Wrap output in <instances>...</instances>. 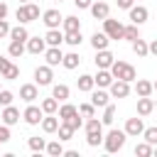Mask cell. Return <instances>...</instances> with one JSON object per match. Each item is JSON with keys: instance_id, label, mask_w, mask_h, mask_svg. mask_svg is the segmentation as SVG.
Returning a JSON list of instances; mask_svg holds the SVG:
<instances>
[{"instance_id": "b9f144b4", "label": "cell", "mask_w": 157, "mask_h": 157, "mask_svg": "<svg viewBox=\"0 0 157 157\" xmlns=\"http://www.w3.org/2000/svg\"><path fill=\"white\" fill-rule=\"evenodd\" d=\"M86 142L88 147H98L103 142V132H86Z\"/></svg>"}, {"instance_id": "1f68e13d", "label": "cell", "mask_w": 157, "mask_h": 157, "mask_svg": "<svg viewBox=\"0 0 157 157\" xmlns=\"http://www.w3.org/2000/svg\"><path fill=\"white\" fill-rule=\"evenodd\" d=\"M103 125H113V120H115V105L113 103H108L105 108H103Z\"/></svg>"}, {"instance_id": "681fc988", "label": "cell", "mask_w": 157, "mask_h": 157, "mask_svg": "<svg viewBox=\"0 0 157 157\" xmlns=\"http://www.w3.org/2000/svg\"><path fill=\"white\" fill-rule=\"evenodd\" d=\"M74 5H76L78 10H88V7L93 5V0H74Z\"/></svg>"}, {"instance_id": "60d3db41", "label": "cell", "mask_w": 157, "mask_h": 157, "mask_svg": "<svg viewBox=\"0 0 157 157\" xmlns=\"http://www.w3.org/2000/svg\"><path fill=\"white\" fill-rule=\"evenodd\" d=\"M56 132H59V140H71V135H74V128H71L69 123H61Z\"/></svg>"}, {"instance_id": "3957f363", "label": "cell", "mask_w": 157, "mask_h": 157, "mask_svg": "<svg viewBox=\"0 0 157 157\" xmlns=\"http://www.w3.org/2000/svg\"><path fill=\"white\" fill-rule=\"evenodd\" d=\"M37 17H39V7H37L34 2H25V5H20V7H17V20H20V25L34 22Z\"/></svg>"}, {"instance_id": "5bb4252c", "label": "cell", "mask_w": 157, "mask_h": 157, "mask_svg": "<svg viewBox=\"0 0 157 157\" xmlns=\"http://www.w3.org/2000/svg\"><path fill=\"white\" fill-rule=\"evenodd\" d=\"M0 118H2V123H5V125H15V123H20V110L10 103V105H5V108H2Z\"/></svg>"}, {"instance_id": "680465c9", "label": "cell", "mask_w": 157, "mask_h": 157, "mask_svg": "<svg viewBox=\"0 0 157 157\" xmlns=\"http://www.w3.org/2000/svg\"><path fill=\"white\" fill-rule=\"evenodd\" d=\"M155 108H157V98H155Z\"/></svg>"}, {"instance_id": "d4e9b609", "label": "cell", "mask_w": 157, "mask_h": 157, "mask_svg": "<svg viewBox=\"0 0 157 157\" xmlns=\"http://www.w3.org/2000/svg\"><path fill=\"white\" fill-rule=\"evenodd\" d=\"M10 39L27 42V39H29V32H27V27H25V25H17V27H12V29H10Z\"/></svg>"}, {"instance_id": "9c48e42d", "label": "cell", "mask_w": 157, "mask_h": 157, "mask_svg": "<svg viewBox=\"0 0 157 157\" xmlns=\"http://www.w3.org/2000/svg\"><path fill=\"white\" fill-rule=\"evenodd\" d=\"M93 81H96L98 88H110V83L115 81V76L110 74V69H98V74L93 76Z\"/></svg>"}, {"instance_id": "4dcf8cb0", "label": "cell", "mask_w": 157, "mask_h": 157, "mask_svg": "<svg viewBox=\"0 0 157 157\" xmlns=\"http://www.w3.org/2000/svg\"><path fill=\"white\" fill-rule=\"evenodd\" d=\"M64 42H66V44H71V47H78V44L83 42L81 29H78V32H64Z\"/></svg>"}, {"instance_id": "7a4b0ae2", "label": "cell", "mask_w": 157, "mask_h": 157, "mask_svg": "<svg viewBox=\"0 0 157 157\" xmlns=\"http://www.w3.org/2000/svg\"><path fill=\"white\" fill-rule=\"evenodd\" d=\"M110 74H113L115 78H123V81H135V78H137L135 66H132V64H128V61H113Z\"/></svg>"}, {"instance_id": "7c38bea8", "label": "cell", "mask_w": 157, "mask_h": 157, "mask_svg": "<svg viewBox=\"0 0 157 157\" xmlns=\"http://www.w3.org/2000/svg\"><path fill=\"white\" fill-rule=\"evenodd\" d=\"M93 61H96L98 69H110L113 61H115V56H113L108 49H101V52H96V59H93Z\"/></svg>"}, {"instance_id": "9a60e30c", "label": "cell", "mask_w": 157, "mask_h": 157, "mask_svg": "<svg viewBox=\"0 0 157 157\" xmlns=\"http://www.w3.org/2000/svg\"><path fill=\"white\" fill-rule=\"evenodd\" d=\"M130 137H137V135H142V130H145V125H142V118H128V123H125V128H123Z\"/></svg>"}, {"instance_id": "c3c4849f", "label": "cell", "mask_w": 157, "mask_h": 157, "mask_svg": "<svg viewBox=\"0 0 157 157\" xmlns=\"http://www.w3.org/2000/svg\"><path fill=\"white\" fill-rule=\"evenodd\" d=\"M10 29H12V27L7 25V20H0V39H2V37H10Z\"/></svg>"}, {"instance_id": "74e56055", "label": "cell", "mask_w": 157, "mask_h": 157, "mask_svg": "<svg viewBox=\"0 0 157 157\" xmlns=\"http://www.w3.org/2000/svg\"><path fill=\"white\" fill-rule=\"evenodd\" d=\"M140 37V32H137V25H128L125 29H123V39H128V42H135Z\"/></svg>"}, {"instance_id": "277c9868", "label": "cell", "mask_w": 157, "mask_h": 157, "mask_svg": "<svg viewBox=\"0 0 157 157\" xmlns=\"http://www.w3.org/2000/svg\"><path fill=\"white\" fill-rule=\"evenodd\" d=\"M123 29H125V25H123L120 20H110V15L103 20V32H105L110 39H123Z\"/></svg>"}, {"instance_id": "484cf974", "label": "cell", "mask_w": 157, "mask_h": 157, "mask_svg": "<svg viewBox=\"0 0 157 157\" xmlns=\"http://www.w3.org/2000/svg\"><path fill=\"white\" fill-rule=\"evenodd\" d=\"M64 32H78L81 29V20L78 17H74V15H69V17H64Z\"/></svg>"}, {"instance_id": "4fadbf2b", "label": "cell", "mask_w": 157, "mask_h": 157, "mask_svg": "<svg viewBox=\"0 0 157 157\" xmlns=\"http://www.w3.org/2000/svg\"><path fill=\"white\" fill-rule=\"evenodd\" d=\"M155 110V98H150V96H137V115H150Z\"/></svg>"}, {"instance_id": "8d00e7d4", "label": "cell", "mask_w": 157, "mask_h": 157, "mask_svg": "<svg viewBox=\"0 0 157 157\" xmlns=\"http://www.w3.org/2000/svg\"><path fill=\"white\" fill-rule=\"evenodd\" d=\"M27 145H29V150H32V152H42V150H47L44 137H29V140H27Z\"/></svg>"}, {"instance_id": "ee69618b", "label": "cell", "mask_w": 157, "mask_h": 157, "mask_svg": "<svg viewBox=\"0 0 157 157\" xmlns=\"http://www.w3.org/2000/svg\"><path fill=\"white\" fill-rule=\"evenodd\" d=\"M142 137L155 147V145H157V128H145V130H142Z\"/></svg>"}, {"instance_id": "603a6c76", "label": "cell", "mask_w": 157, "mask_h": 157, "mask_svg": "<svg viewBox=\"0 0 157 157\" xmlns=\"http://www.w3.org/2000/svg\"><path fill=\"white\" fill-rule=\"evenodd\" d=\"M76 86H78V91H83V93H91V91H93V86H96V81H93V76H88V74H81V76H78V81H76Z\"/></svg>"}, {"instance_id": "836d02e7", "label": "cell", "mask_w": 157, "mask_h": 157, "mask_svg": "<svg viewBox=\"0 0 157 157\" xmlns=\"http://www.w3.org/2000/svg\"><path fill=\"white\" fill-rule=\"evenodd\" d=\"M152 152H155V147H152L147 140H145V142H140V145H135V155H137V157H150Z\"/></svg>"}, {"instance_id": "db71d44e", "label": "cell", "mask_w": 157, "mask_h": 157, "mask_svg": "<svg viewBox=\"0 0 157 157\" xmlns=\"http://www.w3.org/2000/svg\"><path fill=\"white\" fill-rule=\"evenodd\" d=\"M5 17H7V5L0 2V20H5Z\"/></svg>"}, {"instance_id": "4316f807", "label": "cell", "mask_w": 157, "mask_h": 157, "mask_svg": "<svg viewBox=\"0 0 157 157\" xmlns=\"http://www.w3.org/2000/svg\"><path fill=\"white\" fill-rule=\"evenodd\" d=\"M132 52H135L137 56H147V54H150V44H147L145 39H140V37H137V39L132 42Z\"/></svg>"}, {"instance_id": "f907efd6", "label": "cell", "mask_w": 157, "mask_h": 157, "mask_svg": "<svg viewBox=\"0 0 157 157\" xmlns=\"http://www.w3.org/2000/svg\"><path fill=\"white\" fill-rule=\"evenodd\" d=\"M118 7H123V10H130V7H132V0H118Z\"/></svg>"}, {"instance_id": "f35d334b", "label": "cell", "mask_w": 157, "mask_h": 157, "mask_svg": "<svg viewBox=\"0 0 157 157\" xmlns=\"http://www.w3.org/2000/svg\"><path fill=\"white\" fill-rule=\"evenodd\" d=\"M0 76H2V78H5V81H15V78H17V76H20V69H17V66H15V64H12V61H10V66H7V69H5V71H2V74H0Z\"/></svg>"}, {"instance_id": "9f6ffc18", "label": "cell", "mask_w": 157, "mask_h": 157, "mask_svg": "<svg viewBox=\"0 0 157 157\" xmlns=\"http://www.w3.org/2000/svg\"><path fill=\"white\" fill-rule=\"evenodd\" d=\"M152 83H155V91H157V78H155V81H152Z\"/></svg>"}, {"instance_id": "7dc6e473", "label": "cell", "mask_w": 157, "mask_h": 157, "mask_svg": "<svg viewBox=\"0 0 157 157\" xmlns=\"http://www.w3.org/2000/svg\"><path fill=\"white\" fill-rule=\"evenodd\" d=\"M10 140V125H0V145H5Z\"/></svg>"}, {"instance_id": "d6986e66", "label": "cell", "mask_w": 157, "mask_h": 157, "mask_svg": "<svg viewBox=\"0 0 157 157\" xmlns=\"http://www.w3.org/2000/svg\"><path fill=\"white\" fill-rule=\"evenodd\" d=\"M44 59H47V64H49V66H59V64L64 61V54H61V49H59V47H49V49L44 52Z\"/></svg>"}, {"instance_id": "bcb514c9", "label": "cell", "mask_w": 157, "mask_h": 157, "mask_svg": "<svg viewBox=\"0 0 157 157\" xmlns=\"http://www.w3.org/2000/svg\"><path fill=\"white\" fill-rule=\"evenodd\" d=\"M61 123H69L74 130H78V128H81V118H78V113H76V115H71V118H66V120H61Z\"/></svg>"}, {"instance_id": "ab89813d", "label": "cell", "mask_w": 157, "mask_h": 157, "mask_svg": "<svg viewBox=\"0 0 157 157\" xmlns=\"http://www.w3.org/2000/svg\"><path fill=\"white\" fill-rule=\"evenodd\" d=\"M47 152H49L52 157H61V155H64V147H61V140H54V142H49V145H47Z\"/></svg>"}, {"instance_id": "8992f818", "label": "cell", "mask_w": 157, "mask_h": 157, "mask_svg": "<svg viewBox=\"0 0 157 157\" xmlns=\"http://www.w3.org/2000/svg\"><path fill=\"white\" fill-rule=\"evenodd\" d=\"M110 96H113V98H128V96H130V81L115 78V81L110 83Z\"/></svg>"}, {"instance_id": "7bdbcfd3", "label": "cell", "mask_w": 157, "mask_h": 157, "mask_svg": "<svg viewBox=\"0 0 157 157\" xmlns=\"http://www.w3.org/2000/svg\"><path fill=\"white\" fill-rule=\"evenodd\" d=\"M78 113H81L83 118H93V115H96V105H93V103H81V105H78Z\"/></svg>"}, {"instance_id": "d590c367", "label": "cell", "mask_w": 157, "mask_h": 157, "mask_svg": "<svg viewBox=\"0 0 157 157\" xmlns=\"http://www.w3.org/2000/svg\"><path fill=\"white\" fill-rule=\"evenodd\" d=\"M76 113H78V108L71 105V103H64V105L59 108V118H61V120H66V118H71V115H76Z\"/></svg>"}, {"instance_id": "11a10c76", "label": "cell", "mask_w": 157, "mask_h": 157, "mask_svg": "<svg viewBox=\"0 0 157 157\" xmlns=\"http://www.w3.org/2000/svg\"><path fill=\"white\" fill-rule=\"evenodd\" d=\"M25 2H32V0H20V5H25Z\"/></svg>"}, {"instance_id": "44dd1931", "label": "cell", "mask_w": 157, "mask_h": 157, "mask_svg": "<svg viewBox=\"0 0 157 157\" xmlns=\"http://www.w3.org/2000/svg\"><path fill=\"white\" fill-rule=\"evenodd\" d=\"M59 118H54V113H47V118H42V130L44 132H56L59 130Z\"/></svg>"}, {"instance_id": "5b68a950", "label": "cell", "mask_w": 157, "mask_h": 157, "mask_svg": "<svg viewBox=\"0 0 157 157\" xmlns=\"http://www.w3.org/2000/svg\"><path fill=\"white\" fill-rule=\"evenodd\" d=\"M22 118H25V123H27V125H39V123H42V118H44V110H42V105L37 108V105H32V103H29V105L25 108Z\"/></svg>"}, {"instance_id": "d6a6232c", "label": "cell", "mask_w": 157, "mask_h": 157, "mask_svg": "<svg viewBox=\"0 0 157 157\" xmlns=\"http://www.w3.org/2000/svg\"><path fill=\"white\" fill-rule=\"evenodd\" d=\"M86 132H103V120H98L96 115L86 120Z\"/></svg>"}, {"instance_id": "94428289", "label": "cell", "mask_w": 157, "mask_h": 157, "mask_svg": "<svg viewBox=\"0 0 157 157\" xmlns=\"http://www.w3.org/2000/svg\"><path fill=\"white\" fill-rule=\"evenodd\" d=\"M0 91H2V88H0Z\"/></svg>"}, {"instance_id": "f1b7e54d", "label": "cell", "mask_w": 157, "mask_h": 157, "mask_svg": "<svg viewBox=\"0 0 157 157\" xmlns=\"http://www.w3.org/2000/svg\"><path fill=\"white\" fill-rule=\"evenodd\" d=\"M69 93H71V91H69V86H66V83H56V86L52 88V96H54L56 101H66V98H69Z\"/></svg>"}, {"instance_id": "83f0119b", "label": "cell", "mask_w": 157, "mask_h": 157, "mask_svg": "<svg viewBox=\"0 0 157 157\" xmlns=\"http://www.w3.org/2000/svg\"><path fill=\"white\" fill-rule=\"evenodd\" d=\"M7 54H10V56H15V59H20V56L25 54V42L12 39V42H10V47H7Z\"/></svg>"}, {"instance_id": "2e32d148", "label": "cell", "mask_w": 157, "mask_h": 157, "mask_svg": "<svg viewBox=\"0 0 157 157\" xmlns=\"http://www.w3.org/2000/svg\"><path fill=\"white\" fill-rule=\"evenodd\" d=\"M27 52H29V54H44V52H47V39H42V37H29V39H27Z\"/></svg>"}, {"instance_id": "f546056e", "label": "cell", "mask_w": 157, "mask_h": 157, "mask_svg": "<svg viewBox=\"0 0 157 157\" xmlns=\"http://www.w3.org/2000/svg\"><path fill=\"white\" fill-rule=\"evenodd\" d=\"M64 69H76L78 64H81V56L76 54V52H71V54H64Z\"/></svg>"}, {"instance_id": "816d5d0a", "label": "cell", "mask_w": 157, "mask_h": 157, "mask_svg": "<svg viewBox=\"0 0 157 157\" xmlns=\"http://www.w3.org/2000/svg\"><path fill=\"white\" fill-rule=\"evenodd\" d=\"M7 66H10V59H5V56L0 54V74H2V71H5Z\"/></svg>"}, {"instance_id": "f6af8a7d", "label": "cell", "mask_w": 157, "mask_h": 157, "mask_svg": "<svg viewBox=\"0 0 157 157\" xmlns=\"http://www.w3.org/2000/svg\"><path fill=\"white\" fill-rule=\"evenodd\" d=\"M12 98H15V96H12V91H5V88L0 91V105H2V108H5V105H10V103H12Z\"/></svg>"}, {"instance_id": "7402d4cb", "label": "cell", "mask_w": 157, "mask_h": 157, "mask_svg": "<svg viewBox=\"0 0 157 157\" xmlns=\"http://www.w3.org/2000/svg\"><path fill=\"white\" fill-rule=\"evenodd\" d=\"M44 39H47L49 47H61V42H64V32H59V27H56V29H49V32L44 34Z\"/></svg>"}, {"instance_id": "cb8c5ba5", "label": "cell", "mask_w": 157, "mask_h": 157, "mask_svg": "<svg viewBox=\"0 0 157 157\" xmlns=\"http://www.w3.org/2000/svg\"><path fill=\"white\" fill-rule=\"evenodd\" d=\"M152 91H155V83H152V81L137 78V83H135V93H137V96H152Z\"/></svg>"}, {"instance_id": "91938a15", "label": "cell", "mask_w": 157, "mask_h": 157, "mask_svg": "<svg viewBox=\"0 0 157 157\" xmlns=\"http://www.w3.org/2000/svg\"><path fill=\"white\" fill-rule=\"evenodd\" d=\"M59 2H61V0H59Z\"/></svg>"}, {"instance_id": "ba28073f", "label": "cell", "mask_w": 157, "mask_h": 157, "mask_svg": "<svg viewBox=\"0 0 157 157\" xmlns=\"http://www.w3.org/2000/svg\"><path fill=\"white\" fill-rule=\"evenodd\" d=\"M42 20H44V25H47L49 29H56V27H59V25L64 22L61 12H59V10H54V7H52V10H47V12L42 15Z\"/></svg>"}, {"instance_id": "30bf717a", "label": "cell", "mask_w": 157, "mask_h": 157, "mask_svg": "<svg viewBox=\"0 0 157 157\" xmlns=\"http://www.w3.org/2000/svg\"><path fill=\"white\" fill-rule=\"evenodd\" d=\"M88 10H91V15H93L96 20H105V17L110 15V7H108V2H105V0H96Z\"/></svg>"}, {"instance_id": "f5cc1de1", "label": "cell", "mask_w": 157, "mask_h": 157, "mask_svg": "<svg viewBox=\"0 0 157 157\" xmlns=\"http://www.w3.org/2000/svg\"><path fill=\"white\" fill-rule=\"evenodd\" d=\"M150 54H152V56H157V39H152V42H150Z\"/></svg>"}, {"instance_id": "6f0895ef", "label": "cell", "mask_w": 157, "mask_h": 157, "mask_svg": "<svg viewBox=\"0 0 157 157\" xmlns=\"http://www.w3.org/2000/svg\"><path fill=\"white\" fill-rule=\"evenodd\" d=\"M152 155H157V145H155V152H152Z\"/></svg>"}, {"instance_id": "e575fe53", "label": "cell", "mask_w": 157, "mask_h": 157, "mask_svg": "<svg viewBox=\"0 0 157 157\" xmlns=\"http://www.w3.org/2000/svg\"><path fill=\"white\" fill-rule=\"evenodd\" d=\"M42 110H44V113H56V110H59V101H56L54 96H52V98H44V101H42Z\"/></svg>"}, {"instance_id": "8fae6325", "label": "cell", "mask_w": 157, "mask_h": 157, "mask_svg": "<svg viewBox=\"0 0 157 157\" xmlns=\"http://www.w3.org/2000/svg\"><path fill=\"white\" fill-rule=\"evenodd\" d=\"M128 12H130V20H132V25H142V22H147V17H150L147 7H142V5H132Z\"/></svg>"}, {"instance_id": "ac0fdd59", "label": "cell", "mask_w": 157, "mask_h": 157, "mask_svg": "<svg viewBox=\"0 0 157 157\" xmlns=\"http://www.w3.org/2000/svg\"><path fill=\"white\" fill-rule=\"evenodd\" d=\"M108 42H110V37H108L105 32H93V34H91V47H93L96 52L108 49Z\"/></svg>"}, {"instance_id": "6da1fadb", "label": "cell", "mask_w": 157, "mask_h": 157, "mask_svg": "<svg viewBox=\"0 0 157 157\" xmlns=\"http://www.w3.org/2000/svg\"><path fill=\"white\" fill-rule=\"evenodd\" d=\"M125 137H128L125 130H110V132L103 137V147H105V152H118V150H123Z\"/></svg>"}, {"instance_id": "e0dca14e", "label": "cell", "mask_w": 157, "mask_h": 157, "mask_svg": "<svg viewBox=\"0 0 157 157\" xmlns=\"http://www.w3.org/2000/svg\"><path fill=\"white\" fill-rule=\"evenodd\" d=\"M20 98H22V101H27V103L37 101V98H39L37 83H25V86H20Z\"/></svg>"}, {"instance_id": "52a82bcc", "label": "cell", "mask_w": 157, "mask_h": 157, "mask_svg": "<svg viewBox=\"0 0 157 157\" xmlns=\"http://www.w3.org/2000/svg\"><path fill=\"white\" fill-rule=\"evenodd\" d=\"M52 78H54V74H52V66H49V64L34 69V81H37V86H49Z\"/></svg>"}, {"instance_id": "ffe728a7", "label": "cell", "mask_w": 157, "mask_h": 157, "mask_svg": "<svg viewBox=\"0 0 157 157\" xmlns=\"http://www.w3.org/2000/svg\"><path fill=\"white\" fill-rule=\"evenodd\" d=\"M91 103L96 108H105L110 103V93H105V91H91Z\"/></svg>"}]
</instances>
